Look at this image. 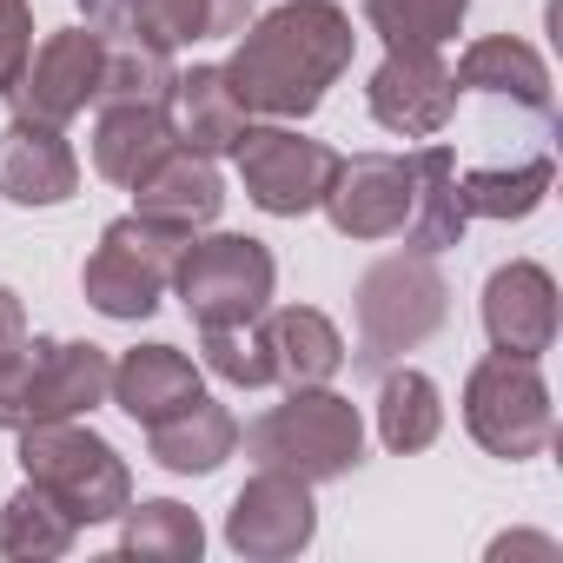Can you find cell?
I'll use <instances>...</instances> for the list:
<instances>
[{"label": "cell", "mask_w": 563, "mask_h": 563, "mask_svg": "<svg viewBox=\"0 0 563 563\" xmlns=\"http://www.w3.org/2000/svg\"><path fill=\"white\" fill-rule=\"evenodd\" d=\"M21 339H27V306L14 286H0V352H14Z\"/></svg>", "instance_id": "33"}, {"label": "cell", "mask_w": 563, "mask_h": 563, "mask_svg": "<svg viewBox=\"0 0 563 563\" xmlns=\"http://www.w3.org/2000/svg\"><path fill=\"white\" fill-rule=\"evenodd\" d=\"M179 252H186V232L126 212V219H113V225L100 232L93 258L80 265V292H87V306H93L100 319L140 325V319H153L159 299L173 292V265H179Z\"/></svg>", "instance_id": "5"}, {"label": "cell", "mask_w": 563, "mask_h": 563, "mask_svg": "<svg viewBox=\"0 0 563 563\" xmlns=\"http://www.w3.org/2000/svg\"><path fill=\"white\" fill-rule=\"evenodd\" d=\"M74 537H80V523L41 484H21L0 504V556H14V563H54V556L74 550Z\"/></svg>", "instance_id": "26"}, {"label": "cell", "mask_w": 563, "mask_h": 563, "mask_svg": "<svg viewBox=\"0 0 563 563\" xmlns=\"http://www.w3.org/2000/svg\"><path fill=\"white\" fill-rule=\"evenodd\" d=\"M464 431L504 464L543 457L556 438V411H550V385L537 358H510V352L477 358L464 378Z\"/></svg>", "instance_id": "7"}, {"label": "cell", "mask_w": 563, "mask_h": 563, "mask_svg": "<svg viewBox=\"0 0 563 563\" xmlns=\"http://www.w3.org/2000/svg\"><path fill=\"white\" fill-rule=\"evenodd\" d=\"M490 556H556V543L550 537H530V530H510V537L490 543Z\"/></svg>", "instance_id": "35"}, {"label": "cell", "mask_w": 563, "mask_h": 563, "mask_svg": "<svg viewBox=\"0 0 563 563\" xmlns=\"http://www.w3.org/2000/svg\"><path fill=\"white\" fill-rule=\"evenodd\" d=\"M173 80H179V67H173L166 47L126 34V27L100 34V93H93V107H166Z\"/></svg>", "instance_id": "25"}, {"label": "cell", "mask_w": 563, "mask_h": 563, "mask_svg": "<svg viewBox=\"0 0 563 563\" xmlns=\"http://www.w3.org/2000/svg\"><path fill=\"white\" fill-rule=\"evenodd\" d=\"M471 0H365V27L385 47H444L457 41Z\"/></svg>", "instance_id": "30"}, {"label": "cell", "mask_w": 563, "mask_h": 563, "mask_svg": "<svg viewBox=\"0 0 563 563\" xmlns=\"http://www.w3.org/2000/svg\"><path fill=\"white\" fill-rule=\"evenodd\" d=\"M365 107L385 133L398 140H431L451 126L457 113V80L444 67V47H385L372 87H365Z\"/></svg>", "instance_id": "11"}, {"label": "cell", "mask_w": 563, "mask_h": 563, "mask_svg": "<svg viewBox=\"0 0 563 563\" xmlns=\"http://www.w3.org/2000/svg\"><path fill=\"white\" fill-rule=\"evenodd\" d=\"M93 93H100V27H60L27 54L21 80L0 100L14 107V120L67 126L93 107Z\"/></svg>", "instance_id": "10"}, {"label": "cell", "mask_w": 563, "mask_h": 563, "mask_svg": "<svg viewBox=\"0 0 563 563\" xmlns=\"http://www.w3.org/2000/svg\"><path fill=\"white\" fill-rule=\"evenodd\" d=\"M484 339L510 358H543L556 345V278L537 258H510L484 278Z\"/></svg>", "instance_id": "13"}, {"label": "cell", "mask_w": 563, "mask_h": 563, "mask_svg": "<svg viewBox=\"0 0 563 563\" xmlns=\"http://www.w3.org/2000/svg\"><path fill=\"white\" fill-rule=\"evenodd\" d=\"M34 54V0H0V93L21 80Z\"/></svg>", "instance_id": "32"}, {"label": "cell", "mask_w": 563, "mask_h": 563, "mask_svg": "<svg viewBox=\"0 0 563 563\" xmlns=\"http://www.w3.org/2000/svg\"><path fill=\"white\" fill-rule=\"evenodd\" d=\"M133 212L140 219H153V225H173V232H206L219 212H225V179H219V166L206 159V153H192V146H173L153 173H140L133 186Z\"/></svg>", "instance_id": "15"}, {"label": "cell", "mask_w": 563, "mask_h": 563, "mask_svg": "<svg viewBox=\"0 0 563 563\" xmlns=\"http://www.w3.org/2000/svg\"><path fill=\"white\" fill-rule=\"evenodd\" d=\"M34 378H27V424L47 418H87L93 405H107L113 385V358L93 339H27ZM21 424V431H27Z\"/></svg>", "instance_id": "14"}, {"label": "cell", "mask_w": 563, "mask_h": 563, "mask_svg": "<svg viewBox=\"0 0 563 563\" xmlns=\"http://www.w3.org/2000/svg\"><path fill=\"white\" fill-rule=\"evenodd\" d=\"M80 14H87V27L113 34V27H126V14H133V0H80Z\"/></svg>", "instance_id": "34"}, {"label": "cell", "mask_w": 563, "mask_h": 563, "mask_svg": "<svg viewBox=\"0 0 563 563\" xmlns=\"http://www.w3.org/2000/svg\"><path fill=\"white\" fill-rule=\"evenodd\" d=\"M206 550V523L179 497H146L120 510V556L140 563H192Z\"/></svg>", "instance_id": "29"}, {"label": "cell", "mask_w": 563, "mask_h": 563, "mask_svg": "<svg viewBox=\"0 0 563 563\" xmlns=\"http://www.w3.org/2000/svg\"><path fill=\"white\" fill-rule=\"evenodd\" d=\"M199 352H206V372L225 378L232 391L272 385V358H265L258 319H252V325H199Z\"/></svg>", "instance_id": "31"}, {"label": "cell", "mask_w": 563, "mask_h": 563, "mask_svg": "<svg viewBox=\"0 0 563 563\" xmlns=\"http://www.w3.org/2000/svg\"><path fill=\"white\" fill-rule=\"evenodd\" d=\"M258 339L272 358V385H332L345 372V332L319 312V306H265L258 312Z\"/></svg>", "instance_id": "16"}, {"label": "cell", "mask_w": 563, "mask_h": 563, "mask_svg": "<svg viewBox=\"0 0 563 563\" xmlns=\"http://www.w3.org/2000/svg\"><path fill=\"white\" fill-rule=\"evenodd\" d=\"M258 0H133L126 14V34L179 54V47H199V41H232L245 34Z\"/></svg>", "instance_id": "24"}, {"label": "cell", "mask_w": 563, "mask_h": 563, "mask_svg": "<svg viewBox=\"0 0 563 563\" xmlns=\"http://www.w3.org/2000/svg\"><path fill=\"white\" fill-rule=\"evenodd\" d=\"M232 166H239V186H245V199L258 212H272V219H306V212H319L339 153L325 140H306L292 120H272V126H245L239 133Z\"/></svg>", "instance_id": "8"}, {"label": "cell", "mask_w": 563, "mask_h": 563, "mask_svg": "<svg viewBox=\"0 0 563 563\" xmlns=\"http://www.w3.org/2000/svg\"><path fill=\"white\" fill-rule=\"evenodd\" d=\"M80 192V159L60 140V126L8 120L0 133V199L14 206H67Z\"/></svg>", "instance_id": "17"}, {"label": "cell", "mask_w": 563, "mask_h": 563, "mask_svg": "<svg viewBox=\"0 0 563 563\" xmlns=\"http://www.w3.org/2000/svg\"><path fill=\"white\" fill-rule=\"evenodd\" d=\"M352 47H358V34L339 0H286L265 21H245L239 47L225 60V80L245 100V113L306 120L345 80Z\"/></svg>", "instance_id": "1"}, {"label": "cell", "mask_w": 563, "mask_h": 563, "mask_svg": "<svg viewBox=\"0 0 563 563\" xmlns=\"http://www.w3.org/2000/svg\"><path fill=\"white\" fill-rule=\"evenodd\" d=\"M146 451H153V464L173 471V477H212V471L239 451V418H232L219 398L199 391V398L179 405L173 418L146 424Z\"/></svg>", "instance_id": "19"}, {"label": "cell", "mask_w": 563, "mask_h": 563, "mask_svg": "<svg viewBox=\"0 0 563 563\" xmlns=\"http://www.w3.org/2000/svg\"><path fill=\"white\" fill-rule=\"evenodd\" d=\"M556 186V166L550 153H530L517 166H471L457 173V192H464V212L471 219H530Z\"/></svg>", "instance_id": "28"}, {"label": "cell", "mask_w": 563, "mask_h": 563, "mask_svg": "<svg viewBox=\"0 0 563 563\" xmlns=\"http://www.w3.org/2000/svg\"><path fill=\"white\" fill-rule=\"evenodd\" d=\"M438 431H444V398H438V385H431L418 365H398V372L385 365V385H378V438H385V451H398V457L431 451Z\"/></svg>", "instance_id": "27"}, {"label": "cell", "mask_w": 563, "mask_h": 563, "mask_svg": "<svg viewBox=\"0 0 563 563\" xmlns=\"http://www.w3.org/2000/svg\"><path fill=\"white\" fill-rule=\"evenodd\" d=\"M411 173H418V186H411V219H405V252H451V245H464V232H471V212H464V192H457V159H451V146H424V153H411Z\"/></svg>", "instance_id": "23"}, {"label": "cell", "mask_w": 563, "mask_h": 563, "mask_svg": "<svg viewBox=\"0 0 563 563\" xmlns=\"http://www.w3.org/2000/svg\"><path fill=\"white\" fill-rule=\"evenodd\" d=\"M14 438H21V471H27V484L54 490L80 530L113 523V517L133 504V471H126V457H120L100 431H87L80 418H47V424H27V431H14Z\"/></svg>", "instance_id": "4"}, {"label": "cell", "mask_w": 563, "mask_h": 563, "mask_svg": "<svg viewBox=\"0 0 563 563\" xmlns=\"http://www.w3.org/2000/svg\"><path fill=\"white\" fill-rule=\"evenodd\" d=\"M199 391H206V378H199V365L179 345H133V352H120L113 358V385H107V398L133 424H159L179 405H192Z\"/></svg>", "instance_id": "18"}, {"label": "cell", "mask_w": 563, "mask_h": 563, "mask_svg": "<svg viewBox=\"0 0 563 563\" xmlns=\"http://www.w3.org/2000/svg\"><path fill=\"white\" fill-rule=\"evenodd\" d=\"M352 312H358V352H345V358L358 372H385V365H398L405 352H418L424 339L444 332L451 286H444L431 252H385L378 265H365Z\"/></svg>", "instance_id": "3"}, {"label": "cell", "mask_w": 563, "mask_h": 563, "mask_svg": "<svg viewBox=\"0 0 563 563\" xmlns=\"http://www.w3.org/2000/svg\"><path fill=\"white\" fill-rule=\"evenodd\" d=\"M245 457L265 471H292L306 484H332L352 477L365 464V418L352 398H339L332 385H299L286 391V405L258 411L245 431Z\"/></svg>", "instance_id": "2"}, {"label": "cell", "mask_w": 563, "mask_h": 563, "mask_svg": "<svg viewBox=\"0 0 563 563\" xmlns=\"http://www.w3.org/2000/svg\"><path fill=\"white\" fill-rule=\"evenodd\" d=\"M87 146H93V173L100 179L133 186L140 173H153L179 146V133H173V113L166 107H100Z\"/></svg>", "instance_id": "22"}, {"label": "cell", "mask_w": 563, "mask_h": 563, "mask_svg": "<svg viewBox=\"0 0 563 563\" xmlns=\"http://www.w3.org/2000/svg\"><path fill=\"white\" fill-rule=\"evenodd\" d=\"M411 153H352L332 166V186H325V219L339 239H398L405 219H411Z\"/></svg>", "instance_id": "12"}, {"label": "cell", "mask_w": 563, "mask_h": 563, "mask_svg": "<svg viewBox=\"0 0 563 563\" xmlns=\"http://www.w3.org/2000/svg\"><path fill=\"white\" fill-rule=\"evenodd\" d=\"M272 286L278 258L252 232H192L173 265V292L186 299L192 325H252L272 306Z\"/></svg>", "instance_id": "6"}, {"label": "cell", "mask_w": 563, "mask_h": 563, "mask_svg": "<svg viewBox=\"0 0 563 563\" xmlns=\"http://www.w3.org/2000/svg\"><path fill=\"white\" fill-rule=\"evenodd\" d=\"M312 537H319V504H312V484L292 471L258 464L225 510V543L245 563H286V556L312 550Z\"/></svg>", "instance_id": "9"}, {"label": "cell", "mask_w": 563, "mask_h": 563, "mask_svg": "<svg viewBox=\"0 0 563 563\" xmlns=\"http://www.w3.org/2000/svg\"><path fill=\"white\" fill-rule=\"evenodd\" d=\"M166 113H173L179 146H192V153H206V159L232 153V146H239V133L252 126V113H245V100L232 93L225 67H186V74L173 80Z\"/></svg>", "instance_id": "20"}, {"label": "cell", "mask_w": 563, "mask_h": 563, "mask_svg": "<svg viewBox=\"0 0 563 563\" xmlns=\"http://www.w3.org/2000/svg\"><path fill=\"white\" fill-rule=\"evenodd\" d=\"M451 80H457V93H497V100H510V107H523V113H550V67H543V54H537L530 41H517V34H484V41H471Z\"/></svg>", "instance_id": "21"}]
</instances>
